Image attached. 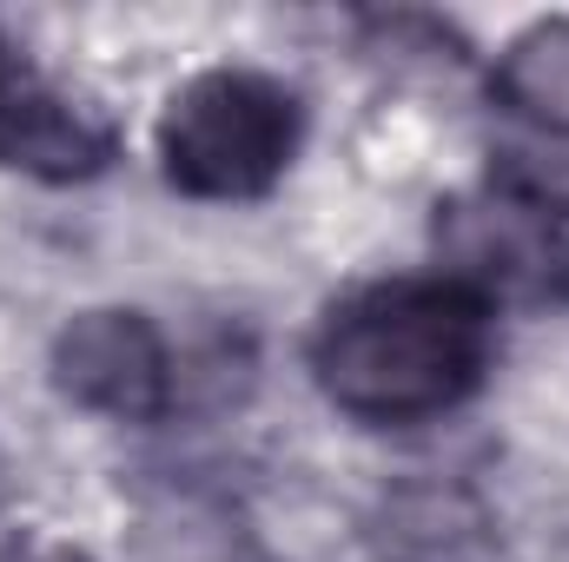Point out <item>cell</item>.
<instances>
[{"instance_id":"obj_8","label":"cell","mask_w":569,"mask_h":562,"mask_svg":"<svg viewBox=\"0 0 569 562\" xmlns=\"http://www.w3.org/2000/svg\"><path fill=\"white\" fill-rule=\"evenodd\" d=\"M13 73H20V60H13V47H7V33H0V87H7Z\"/></svg>"},{"instance_id":"obj_1","label":"cell","mask_w":569,"mask_h":562,"mask_svg":"<svg viewBox=\"0 0 569 562\" xmlns=\"http://www.w3.org/2000/svg\"><path fill=\"white\" fill-rule=\"evenodd\" d=\"M497 358V311L443 272L351 284L311 331L318 391L358 423H430L470 404Z\"/></svg>"},{"instance_id":"obj_2","label":"cell","mask_w":569,"mask_h":562,"mask_svg":"<svg viewBox=\"0 0 569 562\" xmlns=\"http://www.w3.org/2000/svg\"><path fill=\"white\" fill-rule=\"evenodd\" d=\"M305 140V100L279 73L259 67H206L159 113V172L186 199H266L291 172Z\"/></svg>"},{"instance_id":"obj_3","label":"cell","mask_w":569,"mask_h":562,"mask_svg":"<svg viewBox=\"0 0 569 562\" xmlns=\"http://www.w3.org/2000/svg\"><path fill=\"white\" fill-rule=\"evenodd\" d=\"M437 252H443V279L470 284L490 311L497 304H569L563 219L537 212L530 199H517L503 185L443 199Z\"/></svg>"},{"instance_id":"obj_4","label":"cell","mask_w":569,"mask_h":562,"mask_svg":"<svg viewBox=\"0 0 569 562\" xmlns=\"http://www.w3.org/2000/svg\"><path fill=\"white\" fill-rule=\"evenodd\" d=\"M53 384L93 418L152 423L172 411V344L133 304L73 311L53 338Z\"/></svg>"},{"instance_id":"obj_7","label":"cell","mask_w":569,"mask_h":562,"mask_svg":"<svg viewBox=\"0 0 569 562\" xmlns=\"http://www.w3.org/2000/svg\"><path fill=\"white\" fill-rule=\"evenodd\" d=\"M0 562H93V556L73 550V543H53V536H27V543L0 550Z\"/></svg>"},{"instance_id":"obj_5","label":"cell","mask_w":569,"mask_h":562,"mask_svg":"<svg viewBox=\"0 0 569 562\" xmlns=\"http://www.w3.org/2000/svg\"><path fill=\"white\" fill-rule=\"evenodd\" d=\"M107 159H113V127L93 107L67 100L60 87L33 80L27 67L0 87V165L73 185V179L107 172Z\"/></svg>"},{"instance_id":"obj_6","label":"cell","mask_w":569,"mask_h":562,"mask_svg":"<svg viewBox=\"0 0 569 562\" xmlns=\"http://www.w3.org/2000/svg\"><path fill=\"white\" fill-rule=\"evenodd\" d=\"M490 93L523 127V145H569V20L523 27L497 53Z\"/></svg>"}]
</instances>
